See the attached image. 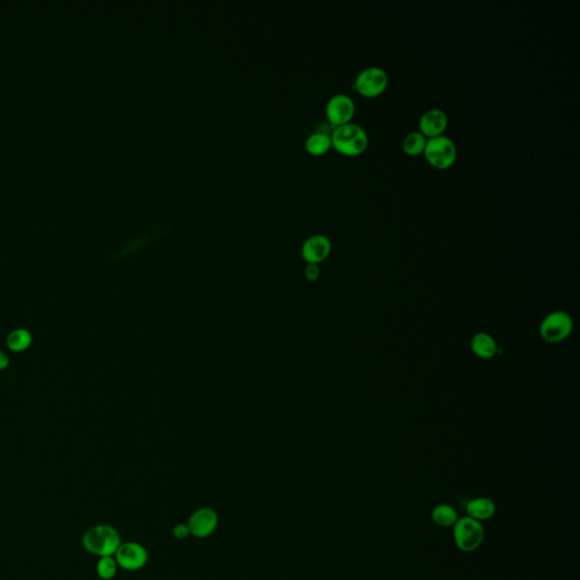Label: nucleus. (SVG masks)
Wrapping results in <instances>:
<instances>
[{
  "instance_id": "nucleus-18",
  "label": "nucleus",
  "mask_w": 580,
  "mask_h": 580,
  "mask_svg": "<svg viewBox=\"0 0 580 580\" xmlns=\"http://www.w3.org/2000/svg\"><path fill=\"white\" fill-rule=\"evenodd\" d=\"M118 569H119V567H118V563H117L114 555L99 558L97 566H95L97 574L102 580L114 579L116 577L117 572H118Z\"/></svg>"
},
{
  "instance_id": "nucleus-3",
  "label": "nucleus",
  "mask_w": 580,
  "mask_h": 580,
  "mask_svg": "<svg viewBox=\"0 0 580 580\" xmlns=\"http://www.w3.org/2000/svg\"><path fill=\"white\" fill-rule=\"evenodd\" d=\"M452 528L454 544L461 551L470 553L476 551L482 545L485 537V530L481 521L465 516L459 518Z\"/></svg>"
},
{
  "instance_id": "nucleus-12",
  "label": "nucleus",
  "mask_w": 580,
  "mask_h": 580,
  "mask_svg": "<svg viewBox=\"0 0 580 580\" xmlns=\"http://www.w3.org/2000/svg\"><path fill=\"white\" fill-rule=\"evenodd\" d=\"M495 512H496L495 502L492 499L486 498V496L473 499L466 505L467 516L481 523L492 519Z\"/></svg>"
},
{
  "instance_id": "nucleus-17",
  "label": "nucleus",
  "mask_w": 580,
  "mask_h": 580,
  "mask_svg": "<svg viewBox=\"0 0 580 580\" xmlns=\"http://www.w3.org/2000/svg\"><path fill=\"white\" fill-rule=\"evenodd\" d=\"M425 136L423 135L422 133L410 132L405 136L404 141H403V148H404L405 153L410 155V157H417V155H423L424 148L426 145Z\"/></svg>"
},
{
  "instance_id": "nucleus-15",
  "label": "nucleus",
  "mask_w": 580,
  "mask_h": 580,
  "mask_svg": "<svg viewBox=\"0 0 580 580\" xmlns=\"http://www.w3.org/2000/svg\"><path fill=\"white\" fill-rule=\"evenodd\" d=\"M431 518H432L433 523L438 525L442 528H449V527H454V523H457L459 519V514L456 508L452 507L448 503H440V505H435L431 512Z\"/></svg>"
},
{
  "instance_id": "nucleus-10",
  "label": "nucleus",
  "mask_w": 580,
  "mask_h": 580,
  "mask_svg": "<svg viewBox=\"0 0 580 580\" xmlns=\"http://www.w3.org/2000/svg\"><path fill=\"white\" fill-rule=\"evenodd\" d=\"M448 124V115L442 109L433 108L420 116L418 126L423 135L425 136L426 139H431L435 136L443 135Z\"/></svg>"
},
{
  "instance_id": "nucleus-21",
  "label": "nucleus",
  "mask_w": 580,
  "mask_h": 580,
  "mask_svg": "<svg viewBox=\"0 0 580 580\" xmlns=\"http://www.w3.org/2000/svg\"><path fill=\"white\" fill-rule=\"evenodd\" d=\"M10 356H8L5 351H3V350H0V372L7 369V367L10 366Z\"/></svg>"
},
{
  "instance_id": "nucleus-1",
  "label": "nucleus",
  "mask_w": 580,
  "mask_h": 580,
  "mask_svg": "<svg viewBox=\"0 0 580 580\" xmlns=\"http://www.w3.org/2000/svg\"><path fill=\"white\" fill-rule=\"evenodd\" d=\"M122 544L118 530L114 526L100 523L86 530L82 537V545L88 553L102 558L113 557Z\"/></svg>"
},
{
  "instance_id": "nucleus-13",
  "label": "nucleus",
  "mask_w": 580,
  "mask_h": 580,
  "mask_svg": "<svg viewBox=\"0 0 580 580\" xmlns=\"http://www.w3.org/2000/svg\"><path fill=\"white\" fill-rule=\"evenodd\" d=\"M472 350L479 358L491 360L498 353V346L490 334L479 332L472 339Z\"/></svg>"
},
{
  "instance_id": "nucleus-19",
  "label": "nucleus",
  "mask_w": 580,
  "mask_h": 580,
  "mask_svg": "<svg viewBox=\"0 0 580 580\" xmlns=\"http://www.w3.org/2000/svg\"><path fill=\"white\" fill-rule=\"evenodd\" d=\"M173 535L177 539H185L191 536L187 523H177L173 528Z\"/></svg>"
},
{
  "instance_id": "nucleus-5",
  "label": "nucleus",
  "mask_w": 580,
  "mask_h": 580,
  "mask_svg": "<svg viewBox=\"0 0 580 580\" xmlns=\"http://www.w3.org/2000/svg\"><path fill=\"white\" fill-rule=\"evenodd\" d=\"M572 329V318L563 311H555L543 319L539 325V334L546 342L558 344L570 336Z\"/></svg>"
},
{
  "instance_id": "nucleus-4",
  "label": "nucleus",
  "mask_w": 580,
  "mask_h": 580,
  "mask_svg": "<svg viewBox=\"0 0 580 580\" xmlns=\"http://www.w3.org/2000/svg\"><path fill=\"white\" fill-rule=\"evenodd\" d=\"M423 155L433 167L448 169L457 159V146L449 136H435L427 139Z\"/></svg>"
},
{
  "instance_id": "nucleus-11",
  "label": "nucleus",
  "mask_w": 580,
  "mask_h": 580,
  "mask_svg": "<svg viewBox=\"0 0 580 580\" xmlns=\"http://www.w3.org/2000/svg\"><path fill=\"white\" fill-rule=\"evenodd\" d=\"M331 240L325 235H313L304 242L302 246V255L309 263L318 264L319 262L328 258L331 253Z\"/></svg>"
},
{
  "instance_id": "nucleus-7",
  "label": "nucleus",
  "mask_w": 580,
  "mask_h": 580,
  "mask_svg": "<svg viewBox=\"0 0 580 580\" xmlns=\"http://www.w3.org/2000/svg\"><path fill=\"white\" fill-rule=\"evenodd\" d=\"M118 567L124 570H141L148 561V553L141 543L122 542L115 553Z\"/></svg>"
},
{
  "instance_id": "nucleus-8",
  "label": "nucleus",
  "mask_w": 580,
  "mask_h": 580,
  "mask_svg": "<svg viewBox=\"0 0 580 580\" xmlns=\"http://www.w3.org/2000/svg\"><path fill=\"white\" fill-rule=\"evenodd\" d=\"M186 523L191 536L200 539H208L217 530L219 517L215 509L202 507L191 514Z\"/></svg>"
},
{
  "instance_id": "nucleus-2",
  "label": "nucleus",
  "mask_w": 580,
  "mask_h": 580,
  "mask_svg": "<svg viewBox=\"0 0 580 580\" xmlns=\"http://www.w3.org/2000/svg\"><path fill=\"white\" fill-rule=\"evenodd\" d=\"M332 146L341 155L356 157L362 155L369 145V135L360 125L355 123L345 124L334 127L331 134Z\"/></svg>"
},
{
  "instance_id": "nucleus-6",
  "label": "nucleus",
  "mask_w": 580,
  "mask_h": 580,
  "mask_svg": "<svg viewBox=\"0 0 580 580\" xmlns=\"http://www.w3.org/2000/svg\"><path fill=\"white\" fill-rule=\"evenodd\" d=\"M388 82V74L383 68L369 66L358 72L353 86L366 98H374L385 91Z\"/></svg>"
},
{
  "instance_id": "nucleus-20",
  "label": "nucleus",
  "mask_w": 580,
  "mask_h": 580,
  "mask_svg": "<svg viewBox=\"0 0 580 580\" xmlns=\"http://www.w3.org/2000/svg\"><path fill=\"white\" fill-rule=\"evenodd\" d=\"M305 275L309 280H316L320 275L319 267L316 264H313V263H309L306 267Z\"/></svg>"
},
{
  "instance_id": "nucleus-14",
  "label": "nucleus",
  "mask_w": 580,
  "mask_h": 580,
  "mask_svg": "<svg viewBox=\"0 0 580 580\" xmlns=\"http://www.w3.org/2000/svg\"><path fill=\"white\" fill-rule=\"evenodd\" d=\"M33 334L29 329L17 328L10 331L6 338V346L13 353H23L31 347Z\"/></svg>"
},
{
  "instance_id": "nucleus-16",
  "label": "nucleus",
  "mask_w": 580,
  "mask_h": 580,
  "mask_svg": "<svg viewBox=\"0 0 580 580\" xmlns=\"http://www.w3.org/2000/svg\"><path fill=\"white\" fill-rule=\"evenodd\" d=\"M332 146L331 136L325 133H313L307 136L305 148L313 155H322L327 153Z\"/></svg>"
},
{
  "instance_id": "nucleus-9",
  "label": "nucleus",
  "mask_w": 580,
  "mask_h": 580,
  "mask_svg": "<svg viewBox=\"0 0 580 580\" xmlns=\"http://www.w3.org/2000/svg\"><path fill=\"white\" fill-rule=\"evenodd\" d=\"M355 110H356L355 102L351 97L345 93L332 95L325 107V114L328 117L329 122L334 127L350 123L355 115Z\"/></svg>"
}]
</instances>
